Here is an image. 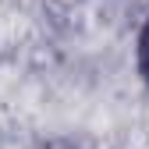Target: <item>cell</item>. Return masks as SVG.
Listing matches in <instances>:
<instances>
[{
	"label": "cell",
	"mask_w": 149,
	"mask_h": 149,
	"mask_svg": "<svg viewBox=\"0 0 149 149\" xmlns=\"http://www.w3.org/2000/svg\"><path fill=\"white\" fill-rule=\"evenodd\" d=\"M135 68H139V78L149 89V14H146V22L139 29V39H135Z\"/></svg>",
	"instance_id": "cell-1"
}]
</instances>
